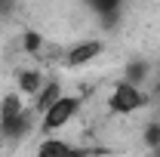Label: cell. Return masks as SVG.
I'll return each instance as SVG.
<instances>
[{"mask_svg":"<svg viewBox=\"0 0 160 157\" xmlns=\"http://www.w3.org/2000/svg\"><path fill=\"white\" fill-rule=\"evenodd\" d=\"M80 96H65L62 93L43 114H40L37 120V129H40V136H49V133H56V129H62V126H68L71 120H74V114L80 111Z\"/></svg>","mask_w":160,"mask_h":157,"instance_id":"6da1fadb","label":"cell"},{"mask_svg":"<svg viewBox=\"0 0 160 157\" xmlns=\"http://www.w3.org/2000/svg\"><path fill=\"white\" fill-rule=\"evenodd\" d=\"M145 105H148V93L132 80H117L111 86V93H108V108H111V114H120V117L136 114Z\"/></svg>","mask_w":160,"mask_h":157,"instance_id":"7a4b0ae2","label":"cell"},{"mask_svg":"<svg viewBox=\"0 0 160 157\" xmlns=\"http://www.w3.org/2000/svg\"><path fill=\"white\" fill-rule=\"evenodd\" d=\"M102 49H105L102 40H80V43H74V46L65 53V65H71V68H83V65H89L92 59H99Z\"/></svg>","mask_w":160,"mask_h":157,"instance_id":"3957f363","label":"cell"},{"mask_svg":"<svg viewBox=\"0 0 160 157\" xmlns=\"http://www.w3.org/2000/svg\"><path fill=\"white\" fill-rule=\"evenodd\" d=\"M28 111V105H25V96H22L19 89L16 93H6V96L0 99V126L3 123H12L16 117H22Z\"/></svg>","mask_w":160,"mask_h":157,"instance_id":"277c9868","label":"cell"},{"mask_svg":"<svg viewBox=\"0 0 160 157\" xmlns=\"http://www.w3.org/2000/svg\"><path fill=\"white\" fill-rule=\"evenodd\" d=\"M59 96H62V83H59V80H43V86L37 89V96H34V102H31V108L37 111V117H40V114H43V111H46V108H49Z\"/></svg>","mask_w":160,"mask_h":157,"instance_id":"5b68a950","label":"cell"},{"mask_svg":"<svg viewBox=\"0 0 160 157\" xmlns=\"http://www.w3.org/2000/svg\"><path fill=\"white\" fill-rule=\"evenodd\" d=\"M43 71L40 68H25V71H19V93L25 99H34L37 96V89L43 86Z\"/></svg>","mask_w":160,"mask_h":157,"instance_id":"8992f818","label":"cell"},{"mask_svg":"<svg viewBox=\"0 0 160 157\" xmlns=\"http://www.w3.org/2000/svg\"><path fill=\"white\" fill-rule=\"evenodd\" d=\"M154 74V65L151 62H145V59H136V62H129L126 65V80H132V83H148V77Z\"/></svg>","mask_w":160,"mask_h":157,"instance_id":"52a82bcc","label":"cell"},{"mask_svg":"<svg viewBox=\"0 0 160 157\" xmlns=\"http://www.w3.org/2000/svg\"><path fill=\"white\" fill-rule=\"evenodd\" d=\"M71 151H74V145H68V142L56 139V133L43 136V142L37 145V154H71Z\"/></svg>","mask_w":160,"mask_h":157,"instance_id":"ba28073f","label":"cell"},{"mask_svg":"<svg viewBox=\"0 0 160 157\" xmlns=\"http://www.w3.org/2000/svg\"><path fill=\"white\" fill-rule=\"evenodd\" d=\"M22 49L31 53V56H37L40 49H43V34L40 31H25L22 34Z\"/></svg>","mask_w":160,"mask_h":157,"instance_id":"9c48e42d","label":"cell"},{"mask_svg":"<svg viewBox=\"0 0 160 157\" xmlns=\"http://www.w3.org/2000/svg\"><path fill=\"white\" fill-rule=\"evenodd\" d=\"M120 3L123 0H86V6L92 13H99V16H105V13H120Z\"/></svg>","mask_w":160,"mask_h":157,"instance_id":"30bf717a","label":"cell"},{"mask_svg":"<svg viewBox=\"0 0 160 157\" xmlns=\"http://www.w3.org/2000/svg\"><path fill=\"white\" fill-rule=\"evenodd\" d=\"M145 145L154 151L160 145V123H151V126H145Z\"/></svg>","mask_w":160,"mask_h":157,"instance_id":"8fae6325","label":"cell"},{"mask_svg":"<svg viewBox=\"0 0 160 157\" xmlns=\"http://www.w3.org/2000/svg\"><path fill=\"white\" fill-rule=\"evenodd\" d=\"M12 6H16V0H0V16H9Z\"/></svg>","mask_w":160,"mask_h":157,"instance_id":"7c38bea8","label":"cell"},{"mask_svg":"<svg viewBox=\"0 0 160 157\" xmlns=\"http://www.w3.org/2000/svg\"><path fill=\"white\" fill-rule=\"evenodd\" d=\"M154 154H160V145H157V148H154Z\"/></svg>","mask_w":160,"mask_h":157,"instance_id":"4fadbf2b","label":"cell"}]
</instances>
